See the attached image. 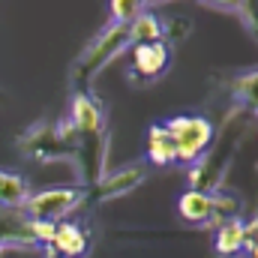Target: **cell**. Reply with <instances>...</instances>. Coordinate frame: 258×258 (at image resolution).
Here are the masks:
<instances>
[{"label": "cell", "instance_id": "6da1fadb", "mask_svg": "<svg viewBox=\"0 0 258 258\" xmlns=\"http://www.w3.org/2000/svg\"><path fill=\"white\" fill-rule=\"evenodd\" d=\"M66 123H69L72 135H75V144H78L75 165L84 177V186H93L105 174V162H108V114H105V105L93 96V90L72 93Z\"/></svg>", "mask_w": 258, "mask_h": 258}, {"label": "cell", "instance_id": "7a4b0ae2", "mask_svg": "<svg viewBox=\"0 0 258 258\" xmlns=\"http://www.w3.org/2000/svg\"><path fill=\"white\" fill-rule=\"evenodd\" d=\"M129 24H105L84 48L81 54L72 60L69 66V87L72 93H87L96 81V75L111 63L117 60L123 51H129Z\"/></svg>", "mask_w": 258, "mask_h": 258}, {"label": "cell", "instance_id": "3957f363", "mask_svg": "<svg viewBox=\"0 0 258 258\" xmlns=\"http://www.w3.org/2000/svg\"><path fill=\"white\" fill-rule=\"evenodd\" d=\"M18 150L42 165L51 162H75L78 159V144L75 135L66 120H39L33 126H27L18 135Z\"/></svg>", "mask_w": 258, "mask_h": 258}, {"label": "cell", "instance_id": "277c9868", "mask_svg": "<svg viewBox=\"0 0 258 258\" xmlns=\"http://www.w3.org/2000/svg\"><path fill=\"white\" fill-rule=\"evenodd\" d=\"M87 201V186H51L42 192H30L21 213L27 219H45V222H63L69 213L81 210Z\"/></svg>", "mask_w": 258, "mask_h": 258}, {"label": "cell", "instance_id": "5b68a950", "mask_svg": "<svg viewBox=\"0 0 258 258\" xmlns=\"http://www.w3.org/2000/svg\"><path fill=\"white\" fill-rule=\"evenodd\" d=\"M165 126H168L171 138H174L177 162H186V165L201 159L210 150V144L216 141V129L204 114H180V117L165 120Z\"/></svg>", "mask_w": 258, "mask_h": 258}, {"label": "cell", "instance_id": "8992f818", "mask_svg": "<svg viewBox=\"0 0 258 258\" xmlns=\"http://www.w3.org/2000/svg\"><path fill=\"white\" fill-rule=\"evenodd\" d=\"M234 150H237V141H228V147H225V141H219V144L213 141L210 150L201 159H195L192 168H189V183H192L195 192L213 195L222 189L225 171H228V165L234 159Z\"/></svg>", "mask_w": 258, "mask_h": 258}, {"label": "cell", "instance_id": "52a82bcc", "mask_svg": "<svg viewBox=\"0 0 258 258\" xmlns=\"http://www.w3.org/2000/svg\"><path fill=\"white\" fill-rule=\"evenodd\" d=\"M147 180V162H129L114 171H105L93 186H87V201L84 204H102V201H114L123 195L135 192L141 183Z\"/></svg>", "mask_w": 258, "mask_h": 258}, {"label": "cell", "instance_id": "ba28073f", "mask_svg": "<svg viewBox=\"0 0 258 258\" xmlns=\"http://www.w3.org/2000/svg\"><path fill=\"white\" fill-rule=\"evenodd\" d=\"M168 66H171V45L165 42L132 45V63L126 69V78L132 84H153L168 72Z\"/></svg>", "mask_w": 258, "mask_h": 258}, {"label": "cell", "instance_id": "9c48e42d", "mask_svg": "<svg viewBox=\"0 0 258 258\" xmlns=\"http://www.w3.org/2000/svg\"><path fill=\"white\" fill-rule=\"evenodd\" d=\"M33 225L21 210H6L0 207V258L6 249H36Z\"/></svg>", "mask_w": 258, "mask_h": 258}, {"label": "cell", "instance_id": "30bf717a", "mask_svg": "<svg viewBox=\"0 0 258 258\" xmlns=\"http://www.w3.org/2000/svg\"><path fill=\"white\" fill-rule=\"evenodd\" d=\"M45 249L51 255H60V258H84V252L90 249V234L78 222H66L63 219V222H57L54 240Z\"/></svg>", "mask_w": 258, "mask_h": 258}, {"label": "cell", "instance_id": "8fae6325", "mask_svg": "<svg viewBox=\"0 0 258 258\" xmlns=\"http://www.w3.org/2000/svg\"><path fill=\"white\" fill-rule=\"evenodd\" d=\"M147 165H156V168H168L177 162V147H174V138L165 123H156V126L147 129Z\"/></svg>", "mask_w": 258, "mask_h": 258}, {"label": "cell", "instance_id": "7c38bea8", "mask_svg": "<svg viewBox=\"0 0 258 258\" xmlns=\"http://www.w3.org/2000/svg\"><path fill=\"white\" fill-rule=\"evenodd\" d=\"M147 42H165V24L153 9H144L138 18L129 21V45H147Z\"/></svg>", "mask_w": 258, "mask_h": 258}, {"label": "cell", "instance_id": "4fadbf2b", "mask_svg": "<svg viewBox=\"0 0 258 258\" xmlns=\"http://www.w3.org/2000/svg\"><path fill=\"white\" fill-rule=\"evenodd\" d=\"M228 90H231L234 105H237L240 111H246L249 117L258 120V69L237 75V78L228 84Z\"/></svg>", "mask_w": 258, "mask_h": 258}, {"label": "cell", "instance_id": "5bb4252c", "mask_svg": "<svg viewBox=\"0 0 258 258\" xmlns=\"http://www.w3.org/2000/svg\"><path fill=\"white\" fill-rule=\"evenodd\" d=\"M177 213L192 225H210V219H213V195L195 192V189L183 192L180 201H177Z\"/></svg>", "mask_w": 258, "mask_h": 258}, {"label": "cell", "instance_id": "9a60e30c", "mask_svg": "<svg viewBox=\"0 0 258 258\" xmlns=\"http://www.w3.org/2000/svg\"><path fill=\"white\" fill-rule=\"evenodd\" d=\"M27 198H30V183H27V177L0 168V207H6V210H21Z\"/></svg>", "mask_w": 258, "mask_h": 258}, {"label": "cell", "instance_id": "2e32d148", "mask_svg": "<svg viewBox=\"0 0 258 258\" xmlns=\"http://www.w3.org/2000/svg\"><path fill=\"white\" fill-rule=\"evenodd\" d=\"M243 249V222L234 216L222 225H216V252L219 255H234Z\"/></svg>", "mask_w": 258, "mask_h": 258}, {"label": "cell", "instance_id": "e0dca14e", "mask_svg": "<svg viewBox=\"0 0 258 258\" xmlns=\"http://www.w3.org/2000/svg\"><path fill=\"white\" fill-rule=\"evenodd\" d=\"M144 0H111V21L114 24H129L144 12Z\"/></svg>", "mask_w": 258, "mask_h": 258}, {"label": "cell", "instance_id": "ac0fdd59", "mask_svg": "<svg viewBox=\"0 0 258 258\" xmlns=\"http://www.w3.org/2000/svg\"><path fill=\"white\" fill-rule=\"evenodd\" d=\"M198 3L207 6V9H216V12H231V15H237L243 0H198Z\"/></svg>", "mask_w": 258, "mask_h": 258}, {"label": "cell", "instance_id": "d6986e66", "mask_svg": "<svg viewBox=\"0 0 258 258\" xmlns=\"http://www.w3.org/2000/svg\"><path fill=\"white\" fill-rule=\"evenodd\" d=\"M252 246H258V216L243 225V249H252Z\"/></svg>", "mask_w": 258, "mask_h": 258}, {"label": "cell", "instance_id": "ffe728a7", "mask_svg": "<svg viewBox=\"0 0 258 258\" xmlns=\"http://www.w3.org/2000/svg\"><path fill=\"white\" fill-rule=\"evenodd\" d=\"M162 3H171V0H144V6H147V9H153V6H162Z\"/></svg>", "mask_w": 258, "mask_h": 258}, {"label": "cell", "instance_id": "44dd1931", "mask_svg": "<svg viewBox=\"0 0 258 258\" xmlns=\"http://www.w3.org/2000/svg\"><path fill=\"white\" fill-rule=\"evenodd\" d=\"M249 252H252V258H258V246H252V249H249Z\"/></svg>", "mask_w": 258, "mask_h": 258}]
</instances>
